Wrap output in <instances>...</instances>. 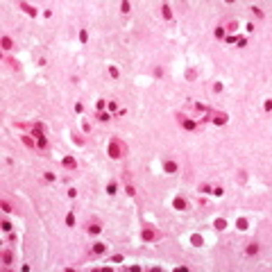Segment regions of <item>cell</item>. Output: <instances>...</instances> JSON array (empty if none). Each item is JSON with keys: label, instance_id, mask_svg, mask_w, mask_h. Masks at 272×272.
Wrapping results in <instances>:
<instances>
[{"label": "cell", "instance_id": "39", "mask_svg": "<svg viewBox=\"0 0 272 272\" xmlns=\"http://www.w3.org/2000/svg\"><path fill=\"white\" fill-rule=\"evenodd\" d=\"M107 107H109V111H116V109H118V104H116V102H109Z\"/></svg>", "mask_w": 272, "mask_h": 272}, {"label": "cell", "instance_id": "7", "mask_svg": "<svg viewBox=\"0 0 272 272\" xmlns=\"http://www.w3.org/2000/svg\"><path fill=\"white\" fill-rule=\"evenodd\" d=\"M245 254L247 256H256L259 254V243H250V245L245 247Z\"/></svg>", "mask_w": 272, "mask_h": 272}, {"label": "cell", "instance_id": "17", "mask_svg": "<svg viewBox=\"0 0 272 272\" xmlns=\"http://www.w3.org/2000/svg\"><path fill=\"white\" fill-rule=\"evenodd\" d=\"M236 227H238L241 231H247V229H250V222H247L245 218H238V220H236Z\"/></svg>", "mask_w": 272, "mask_h": 272}, {"label": "cell", "instance_id": "27", "mask_svg": "<svg viewBox=\"0 0 272 272\" xmlns=\"http://www.w3.org/2000/svg\"><path fill=\"white\" fill-rule=\"evenodd\" d=\"M2 211H5V213H11V211H14V209H11V204H9L7 200H2Z\"/></svg>", "mask_w": 272, "mask_h": 272}, {"label": "cell", "instance_id": "23", "mask_svg": "<svg viewBox=\"0 0 272 272\" xmlns=\"http://www.w3.org/2000/svg\"><path fill=\"white\" fill-rule=\"evenodd\" d=\"M98 120H102V123H107V120H111V116L104 111H98Z\"/></svg>", "mask_w": 272, "mask_h": 272}, {"label": "cell", "instance_id": "12", "mask_svg": "<svg viewBox=\"0 0 272 272\" xmlns=\"http://www.w3.org/2000/svg\"><path fill=\"white\" fill-rule=\"evenodd\" d=\"M213 227H216L218 231H225L227 229V220L225 218H216V220H213Z\"/></svg>", "mask_w": 272, "mask_h": 272}, {"label": "cell", "instance_id": "30", "mask_svg": "<svg viewBox=\"0 0 272 272\" xmlns=\"http://www.w3.org/2000/svg\"><path fill=\"white\" fill-rule=\"evenodd\" d=\"M79 41H82V43H86V41H88V32H86V30L79 32Z\"/></svg>", "mask_w": 272, "mask_h": 272}, {"label": "cell", "instance_id": "19", "mask_svg": "<svg viewBox=\"0 0 272 272\" xmlns=\"http://www.w3.org/2000/svg\"><path fill=\"white\" fill-rule=\"evenodd\" d=\"M2 263H5V265H11V252L9 250H2Z\"/></svg>", "mask_w": 272, "mask_h": 272}, {"label": "cell", "instance_id": "20", "mask_svg": "<svg viewBox=\"0 0 272 272\" xmlns=\"http://www.w3.org/2000/svg\"><path fill=\"white\" fill-rule=\"evenodd\" d=\"M129 9H132V5H129L127 0H125V2H120V11H123V14H129Z\"/></svg>", "mask_w": 272, "mask_h": 272}, {"label": "cell", "instance_id": "36", "mask_svg": "<svg viewBox=\"0 0 272 272\" xmlns=\"http://www.w3.org/2000/svg\"><path fill=\"white\" fill-rule=\"evenodd\" d=\"M111 263H123V256H120V254H116V256H111Z\"/></svg>", "mask_w": 272, "mask_h": 272}, {"label": "cell", "instance_id": "24", "mask_svg": "<svg viewBox=\"0 0 272 272\" xmlns=\"http://www.w3.org/2000/svg\"><path fill=\"white\" fill-rule=\"evenodd\" d=\"M109 75H111L113 79H118V75H120V73H118V68H116V66H109Z\"/></svg>", "mask_w": 272, "mask_h": 272}, {"label": "cell", "instance_id": "21", "mask_svg": "<svg viewBox=\"0 0 272 272\" xmlns=\"http://www.w3.org/2000/svg\"><path fill=\"white\" fill-rule=\"evenodd\" d=\"M125 193H127L129 197H134V195H136V188H134L132 184H127V186H125Z\"/></svg>", "mask_w": 272, "mask_h": 272}, {"label": "cell", "instance_id": "33", "mask_svg": "<svg viewBox=\"0 0 272 272\" xmlns=\"http://www.w3.org/2000/svg\"><path fill=\"white\" fill-rule=\"evenodd\" d=\"M211 190H213V195H216V197H222V193H225L220 186H216V188H211Z\"/></svg>", "mask_w": 272, "mask_h": 272}, {"label": "cell", "instance_id": "15", "mask_svg": "<svg viewBox=\"0 0 272 272\" xmlns=\"http://www.w3.org/2000/svg\"><path fill=\"white\" fill-rule=\"evenodd\" d=\"M190 245H195V247H202V245H204V238H202L200 234H193V236H190Z\"/></svg>", "mask_w": 272, "mask_h": 272}, {"label": "cell", "instance_id": "35", "mask_svg": "<svg viewBox=\"0 0 272 272\" xmlns=\"http://www.w3.org/2000/svg\"><path fill=\"white\" fill-rule=\"evenodd\" d=\"M95 107H98V111H102V109L107 107V102H104V100H98V104H95Z\"/></svg>", "mask_w": 272, "mask_h": 272}, {"label": "cell", "instance_id": "18", "mask_svg": "<svg viewBox=\"0 0 272 272\" xmlns=\"http://www.w3.org/2000/svg\"><path fill=\"white\" fill-rule=\"evenodd\" d=\"M21 141H23V143L27 145V148H36V143H34V141H32V136H30V134H25V136H21Z\"/></svg>", "mask_w": 272, "mask_h": 272}, {"label": "cell", "instance_id": "34", "mask_svg": "<svg viewBox=\"0 0 272 272\" xmlns=\"http://www.w3.org/2000/svg\"><path fill=\"white\" fill-rule=\"evenodd\" d=\"M222 88H225V86H222V82H216V84H213V91H216V93H220Z\"/></svg>", "mask_w": 272, "mask_h": 272}, {"label": "cell", "instance_id": "10", "mask_svg": "<svg viewBox=\"0 0 272 272\" xmlns=\"http://www.w3.org/2000/svg\"><path fill=\"white\" fill-rule=\"evenodd\" d=\"M172 206H175L177 211H184V209H186V200H184V197H175V200H172Z\"/></svg>", "mask_w": 272, "mask_h": 272}, {"label": "cell", "instance_id": "29", "mask_svg": "<svg viewBox=\"0 0 272 272\" xmlns=\"http://www.w3.org/2000/svg\"><path fill=\"white\" fill-rule=\"evenodd\" d=\"M107 193H109V195H116V193H118V190H116V184H113V181L107 186Z\"/></svg>", "mask_w": 272, "mask_h": 272}, {"label": "cell", "instance_id": "31", "mask_svg": "<svg viewBox=\"0 0 272 272\" xmlns=\"http://www.w3.org/2000/svg\"><path fill=\"white\" fill-rule=\"evenodd\" d=\"M7 64H9V66L14 68V70H18V68H21V66H18V61H16V59H11V57L7 59Z\"/></svg>", "mask_w": 272, "mask_h": 272}, {"label": "cell", "instance_id": "25", "mask_svg": "<svg viewBox=\"0 0 272 272\" xmlns=\"http://www.w3.org/2000/svg\"><path fill=\"white\" fill-rule=\"evenodd\" d=\"M252 14L256 16V18H263V9L261 7H252Z\"/></svg>", "mask_w": 272, "mask_h": 272}, {"label": "cell", "instance_id": "38", "mask_svg": "<svg viewBox=\"0 0 272 272\" xmlns=\"http://www.w3.org/2000/svg\"><path fill=\"white\" fill-rule=\"evenodd\" d=\"M75 111H77V113H82V111H84V104H82V102H77V104H75Z\"/></svg>", "mask_w": 272, "mask_h": 272}, {"label": "cell", "instance_id": "4", "mask_svg": "<svg viewBox=\"0 0 272 272\" xmlns=\"http://www.w3.org/2000/svg\"><path fill=\"white\" fill-rule=\"evenodd\" d=\"M211 120H213L216 125H227L229 116H227V113H222V111H211Z\"/></svg>", "mask_w": 272, "mask_h": 272}, {"label": "cell", "instance_id": "26", "mask_svg": "<svg viewBox=\"0 0 272 272\" xmlns=\"http://www.w3.org/2000/svg\"><path fill=\"white\" fill-rule=\"evenodd\" d=\"M213 34H216V39H225V27H216Z\"/></svg>", "mask_w": 272, "mask_h": 272}, {"label": "cell", "instance_id": "16", "mask_svg": "<svg viewBox=\"0 0 272 272\" xmlns=\"http://www.w3.org/2000/svg\"><path fill=\"white\" fill-rule=\"evenodd\" d=\"M225 27H227V32H236L238 30V21H236V18H229Z\"/></svg>", "mask_w": 272, "mask_h": 272}, {"label": "cell", "instance_id": "1", "mask_svg": "<svg viewBox=\"0 0 272 272\" xmlns=\"http://www.w3.org/2000/svg\"><path fill=\"white\" fill-rule=\"evenodd\" d=\"M107 154L111 157V159H123L125 154H127V148H125L123 141L111 139V141H109V148H107Z\"/></svg>", "mask_w": 272, "mask_h": 272}, {"label": "cell", "instance_id": "14", "mask_svg": "<svg viewBox=\"0 0 272 272\" xmlns=\"http://www.w3.org/2000/svg\"><path fill=\"white\" fill-rule=\"evenodd\" d=\"M21 9L25 11V14H30V16H36V7H34V5H27V2H21Z\"/></svg>", "mask_w": 272, "mask_h": 272}, {"label": "cell", "instance_id": "28", "mask_svg": "<svg viewBox=\"0 0 272 272\" xmlns=\"http://www.w3.org/2000/svg\"><path fill=\"white\" fill-rule=\"evenodd\" d=\"M2 231H5V234H11V222H9V220L2 222Z\"/></svg>", "mask_w": 272, "mask_h": 272}, {"label": "cell", "instance_id": "32", "mask_svg": "<svg viewBox=\"0 0 272 272\" xmlns=\"http://www.w3.org/2000/svg\"><path fill=\"white\" fill-rule=\"evenodd\" d=\"M66 225H68V227L75 225V216H73V213H68V216H66Z\"/></svg>", "mask_w": 272, "mask_h": 272}, {"label": "cell", "instance_id": "22", "mask_svg": "<svg viewBox=\"0 0 272 272\" xmlns=\"http://www.w3.org/2000/svg\"><path fill=\"white\" fill-rule=\"evenodd\" d=\"M36 141H39V143H36V148H39V150H46V148H48V141H46V136H43V139H36Z\"/></svg>", "mask_w": 272, "mask_h": 272}, {"label": "cell", "instance_id": "5", "mask_svg": "<svg viewBox=\"0 0 272 272\" xmlns=\"http://www.w3.org/2000/svg\"><path fill=\"white\" fill-rule=\"evenodd\" d=\"M104 252H107V245H104V243H95L93 250H91V254H93V256H102Z\"/></svg>", "mask_w": 272, "mask_h": 272}, {"label": "cell", "instance_id": "40", "mask_svg": "<svg viewBox=\"0 0 272 272\" xmlns=\"http://www.w3.org/2000/svg\"><path fill=\"white\" fill-rule=\"evenodd\" d=\"M46 179L48 181H55V172H46Z\"/></svg>", "mask_w": 272, "mask_h": 272}, {"label": "cell", "instance_id": "6", "mask_svg": "<svg viewBox=\"0 0 272 272\" xmlns=\"http://www.w3.org/2000/svg\"><path fill=\"white\" fill-rule=\"evenodd\" d=\"M61 166H64V168H68V170H75V168H77V161L73 159V157H64V159H61Z\"/></svg>", "mask_w": 272, "mask_h": 272}, {"label": "cell", "instance_id": "11", "mask_svg": "<svg viewBox=\"0 0 272 272\" xmlns=\"http://www.w3.org/2000/svg\"><path fill=\"white\" fill-rule=\"evenodd\" d=\"M163 170H166L168 175H175V172H177V163H175V161H166V163H163Z\"/></svg>", "mask_w": 272, "mask_h": 272}, {"label": "cell", "instance_id": "8", "mask_svg": "<svg viewBox=\"0 0 272 272\" xmlns=\"http://www.w3.org/2000/svg\"><path fill=\"white\" fill-rule=\"evenodd\" d=\"M161 14H163L166 21H172V9H170L168 2H163V5H161Z\"/></svg>", "mask_w": 272, "mask_h": 272}, {"label": "cell", "instance_id": "9", "mask_svg": "<svg viewBox=\"0 0 272 272\" xmlns=\"http://www.w3.org/2000/svg\"><path fill=\"white\" fill-rule=\"evenodd\" d=\"M100 231H102V225H100V222H91V225H88V234H91V236H98Z\"/></svg>", "mask_w": 272, "mask_h": 272}, {"label": "cell", "instance_id": "3", "mask_svg": "<svg viewBox=\"0 0 272 272\" xmlns=\"http://www.w3.org/2000/svg\"><path fill=\"white\" fill-rule=\"evenodd\" d=\"M177 123H179L184 129H188V132L197 129V123H195L193 118H188V116H184V113H177Z\"/></svg>", "mask_w": 272, "mask_h": 272}, {"label": "cell", "instance_id": "2", "mask_svg": "<svg viewBox=\"0 0 272 272\" xmlns=\"http://www.w3.org/2000/svg\"><path fill=\"white\" fill-rule=\"evenodd\" d=\"M141 238H143L145 243L159 241V238H161V231H159V229H154V227H143V231H141Z\"/></svg>", "mask_w": 272, "mask_h": 272}, {"label": "cell", "instance_id": "37", "mask_svg": "<svg viewBox=\"0 0 272 272\" xmlns=\"http://www.w3.org/2000/svg\"><path fill=\"white\" fill-rule=\"evenodd\" d=\"M211 190V186H206V184H200V193H209Z\"/></svg>", "mask_w": 272, "mask_h": 272}, {"label": "cell", "instance_id": "13", "mask_svg": "<svg viewBox=\"0 0 272 272\" xmlns=\"http://www.w3.org/2000/svg\"><path fill=\"white\" fill-rule=\"evenodd\" d=\"M0 46H2V50H11V48H14V41H11L9 36H2V39H0Z\"/></svg>", "mask_w": 272, "mask_h": 272}]
</instances>
